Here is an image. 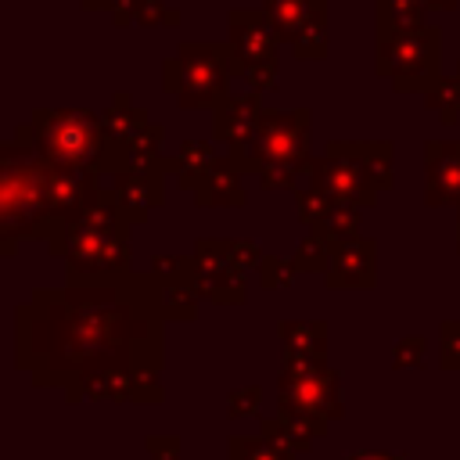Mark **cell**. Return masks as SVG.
Masks as SVG:
<instances>
[{"label": "cell", "instance_id": "24", "mask_svg": "<svg viewBox=\"0 0 460 460\" xmlns=\"http://www.w3.org/2000/svg\"><path fill=\"white\" fill-rule=\"evenodd\" d=\"M226 460H295V453L280 449L266 435H234L226 442Z\"/></svg>", "mask_w": 460, "mask_h": 460}, {"label": "cell", "instance_id": "13", "mask_svg": "<svg viewBox=\"0 0 460 460\" xmlns=\"http://www.w3.org/2000/svg\"><path fill=\"white\" fill-rule=\"evenodd\" d=\"M428 162V205H460V140H431L424 147Z\"/></svg>", "mask_w": 460, "mask_h": 460}, {"label": "cell", "instance_id": "33", "mask_svg": "<svg viewBox=\"0 0 460 460\" xmlns=\"http://www.w3.org/2000/svg\"><path fill=\"white\" fill-rule=\"evenodd\" d=\"M456 248H460V212H456Z\"/></svg>", "mask_w": 460, "mask_h": 460}, {"label": "cell", "instance_id": "3", "mask_svg": "<svg viewBox=\"0 0 460 460\" xmlns=\"http://www.w3.org/2000/svg\"><path fill=\"white\" fill-rule=\"evenodd\" d=\"M133 216L119 205L111 190H101L97 201L65 223L50 241V255L68 262V277H101L129 270V230Z\"/></svg>", "mask_w": 460, "mask_h": 460}, {"label": "cell", "instance_id": "32", "mask_svg": "<svg viewBox=\"0 0 460 460\" xmlns=\"http://www.w3.org/2000/svg\"><path fill=\"white\" fill-rule=\"evenodd\" d=\"M349 460H402V456H395V453H385V449H359V453H352Z\"/></svg>", "mask_w": 460, "mask_h": 460}, {"label": "cell", "instance_id": "29", "mask_svg": "<svg viewBox=\"0 0 460 460\" xmlns=\"http://www.w3.org/2000/svg\"><path fill=\"white\" fill-rule=\"evenodd\" d=\"M259 402H262V388L259 385H244V388H234L226 395V413L230 417H262Z\"/></svg>", "mask_w": 460, "mask_h": 460}, {"label": "cell", "instance_id": "25", "mask_svg": "<svg viewBox=\"0 0 460 460\" xmlns=\"http://www.w3.org/2000/svg\"><path fill=\"white\" fill-rule=\"evenodd\" d=\"M424 97H428V108H435L442 115V122H456V115H460V75L456 79H438Z\"/></svg>", "mask_w": 460, "mask_h": 460}, {"label": "cell", "instance_id": "19", "mask_svg": "<svg viewBox=\"0 0 460 460\" xmlns=\"http://www.w3.org/2000/svg\"><path fill=\"white\" fill-rule=\"evenodd\" d=\"M212 162H216L212 144H205V140H187V144H180V151L169 158V169L176 172V183H180L183 190H194V187L205 180V172L212 169Z\"/></svg>", "mask_w": 460, "mask_h": 460}, {"label": "cell", "instance_id": "17", "mask_svg": "<svg viewBox=\"0 0 460 460\" xmlns=\"http://www.w3.org/2000/svg\"><path fill=\"white\" fill-rule=\"evenodd\" d=\"M259 119H262L259 93L226 97V101L216 108V140H226V144H230V151L244 147V140L255 133Z\"/></svg>", "mask_w": 460, "mask_h": 460}, {"label": "cell", "instance_id": "12", "mask_svg": "<svg viewBox=\"0 0 460 460\" xmlns=\"http://www.w3.org/2000/svg\"><path fill=\"white\" fill-rule=\"evenodd\" d=\"M323 280L334 291H345V288L367 291V288H374L377 284V244L367 241V237L334 244V255H331V266H327Z\"/></svg>", "mask_w": 460, "mask_h": 460}, {"label": "cell", "instance_id": "30", "mask_svg": "<svg viewBox=\"0 0 460 460\" xmlns=\"http://www.w3.org/2000/svg\"><path fill=\"white\" fill-rule=\"evenodd\" d=\"M144 449L151 460H180V438L176 435H147Z\"/></svg>", "mask_w": 460, "mask_h": 460}, {"label": "cell", "instance_id": "28", "mask_svg": "<svg viewBox=\"0 0 460 460\" xmlns=\"http://www.w3.org/2000/svg\"><path fill=\"white\" fill-rule=\"evenodd\" d=\"M438 363L446 370H460V320H446L438 327Z\"/></svg>", "mask_w": 460, "mask_h": 460}, {"label": "cell", "instance_id": "4", "mask_svg": "<svg viewBox=\"0 0 460 460\" xmlns=\"http://www.w3.org/2000/svg\"><path fill=\"white\" fill-rule=\"evenodd\" d=\"M230 158L244 172H259L266 190L295 187V176L309 162V111H262L255 133Z\"/></svg>", "mask_w": 460, "mask_h": 460}, {"label": "cell", "instance_id": "14", "mask_svg": "<svg viewBox=\"0 0 460 460\" xmlns=\"http://www.w3.org/2000/svg\"><path fill=\"white\" fill-rule=\"evenodd\" d=\"M284 367H327V323L323 320H280L277 323Z\"/></svg>", "mask_w": 460, "mask_h": 460}, {"label": "cell", "instance_id": "9", "mask_svg": "<svg viewBox=\"0 0 460 460\" xmlns=\"http://www.w3.org/2000/svg\"><path fill=\"white\" fill-rule=\"evenodd\" d=\"M338 385L331 367H284L277 374V413H305L331 424L345 413Z\"/></svg>", "mask_w": 460, "mask_h": 460}, {"label": "cell", "instance_id": "5", "mask_svg": "<svg viewBox=\"0 0 460 460\" xmlns=\"http://www.w3.org/2000/svg\"><path fill=\"white\" fill-rule=\"evenodd\" d=\"M305 180L313 190L349 201V205H377V194L392 187V147L388 144H327L323 158L305 162Z\"/></svg>", "mask_w": 460, "mask_h": 460}, {"label": "cell", "instance_id": "20", "mask_svg": "<svg viewBox=\"0 0 460 460\" xmlns=\"http://www.w3.org/2000/svg\"><path fill=\"white\" fill-rule=\"evenodd\" d=\"M101 122H104V133H108L111 144H126V140H133L140 129H147V115H144L140 108H133L126 93L115 97V104L101 115Z\"/></svg>", "mask_w": 460, "mask_h": 460}, {"label": "cell", "instance_id": "15", "mask_svg": "<svg viewBox=\"0 0 460 460\" xmlns=\"http://www.w3.org/2000/svg\"><path fill=\"white\" fill-rule=\"evenodd\" d=\"M111 194L119 198V205L133 216V223L140 226L147 219V208L162 205L165 198V176L162 169H119Z\"/></svg>", "mask_w": 460, "mask_h": 460}, {"label": "cell", "instance_id": "27", "mask_svg": "<svg viewBox=\"0 0 460 460\" xmlns=\"http://www.w3.org/2000/svg\"><path fill=\"white\" fill-rule=\"evenodd\" d=\"M295 262L291 259H280V255H262V262H259V280H262V288H288L291 280H295Z\"/></svg>", "mask_w": 460, "mask_h": 460}, {"label": "cell", "instance_id": "10", "mask_svg": "<svg viewBox=\"0 0 460 460\" xmlns=\"http://www.w3.org/2000/svg\"><path fill=\"white\" fill-rule=\"evenodd\" d=\"M190 280L198 288L201 298L216 302V305H241L244 302V270L234 262L230 244L205 237L194 244L190 255Z\"/></svg>", "mask_w": 460, "mask_h": 460}, {"label": "cell", "instance_id": "21", "mask_svg": "<svg viewBox=\"0 0 460 460\" xmlns=\"http://www.w3.org/2000/svg\"><path fill=\"white\" fill-rule=\"evenodd\" d=\"M198 288L194 280H169V284H158V305H162V316L165 320H194L198 313Z\"/></svg>", "mask_w": 460, "mask_h": 460}, {"label": "cell", "instance_id": "22", "mask_svg": "<svg viewBox=\"0 0 460 460\" xmlns=\"http://www.w3.org/2000/svg\"><path fill=\"white\" fill-rule=\"evenodd\" d=\"M316 234H323L331 244H345V241H356L359 237V205H349V201H334L327 208V216L313 226Z\"/></svg>", "mask_w": 460, "mask_h": 460}, {"label": "cell", "instance_id": "16", "mask_svg": "<svg viewBox=\"0 0 460 460\" xmlns=\"http://www.w3.org/2000/svg\"><path fill=\"white\" fill-rule=\"evenodd\" d=\"M259 435H266L270 442H277L288 453H305L320 435H327V420L305 417V413H273V417H259Z\"/></svg>", "mask_w": 460, "mask_h": 460}, {"label": "cell", "instance_id": "18", "mask_svg": "<svg viewBox=\"0 0 460 460\" xmlns=\"http://www.w3.org/2000/svg\"><path fill=\"white\" fill-rule=\"evenodd\" d=\"M241 165L234 158H216L212 169L205 172V180L194 187V198L198 205L212 208V205H234L241 208L244 205V187H241Z\"/></svg>", "mask_w": 460, "mask_h": 460}, {"label": "cell", "instance_id": "8", "mask_svg": "<svg viewBox=\"0 0 460 460\" xmlns=\"http://www.w3.org/2000/svg\"><path fill=\"white\" fill-rule=\"evenodd\" d=\"M377 68L395 83V90H431L438 83V32H381Z\"/></svg>", "mask_w": 460, "mask_h": 460}, {"label": "cell", "instance_id": "11", "mask_svg": "<svg viewBox=\"0 0 460 460\" xmlns=\"http://www.w3.org/2000/svg\"><path fill=\"white\" fill-rule=\"evenodd\" d=\"M230 58H234V72L244 75L255 90L273 86V72H277L273 36L259 22V14H252V11H237L234 14V47H230Z\"/></svg>", "mask_w": 460, "mask_h": 460}, {"label": "cell", "instance_id": "26", "mask_svg": "<svg viewBox=\"0 0 460 460\" xmlns=\"http://www.w3.org/2000/svg\"><path fill=\"white\" fill-rule=\"evenodd\" d=\"M424 356H428V338H424V334H406V338L395 341L392 367H395V370H413V367L424 363Z\"/></svg>", "mask_w": 460, "mask_h": 460}, {"label": "cell", "instance_id": "7", "mask_svg": "<svg viewBox=\"0 0 460 460\" xmlns=\"http://www.w3.org/2000/svg\"><path fill=\"white\" fill-rule=\"evenodd\" d=\"M234 58L223 47H183L165 61V90L176 93L183 108H219L226 101V79Z\"/></svg>", "mask_w": 460, "mask_h": 460}, {"label": "cell", "instance_id": "6", "mask_svg": "<svg viewBox=\"0 0 460 460\" xmlns=\"http://www.w3.org/2000/svg\"><path fill=\"white\" fill-rule=\"evenodd\" d=\"M32 144L43 151L47 162L61 169H93L108 172L111 165V140L104 133V122L93 111L79 108H40L32 122L25 126Z\"/></svg>", "mask_w": 460, "mask_h": 460}, {"label": "cell", "instance_id": "2", "mask_svg": "<svg viewBox=\"0 0 460 460\" xmlns=\"http://www.w3.org/2000/svg\"><path fill=\"white\" fill-rule=\"evenodd\" d=\"M50 176L54 162L32 144V137L18 133L0 151V252H18L22 241H50L58 223L50 216Z\"/></svg>", "mask_w": 460, "mask_h": 460}, {"label": "cell", "instance_id": "31", "mask_svg": "<svg viewBox=\"0 0 460 460\" xmlns=\"http://www.w3.org/2000/svg\"><path fill=\"white\" fill-rule=\"evenodd\" d=\"M226 244H230V255H234V262H237L241 270H255V266L262 262V255H259V244H255V241L234 237V241H226Z\"/></svg>", "mask_w": 460, "mask_h": 460}, {"label": "cell", "instance_id": "23", "mask_svg": "<svg viewBox=\"0 0 460 460\" xmlns=\"http://www.w3.org/2000/svg\"><path fill=\"white\" fill-rule=\"evenodd\" d=\"M331 255H334V244H331L323 234L309 230V234L298 241V248H295L291 262H295V270H298V273H327Z\"/></svg>", "mask_w": 460, "mask_h": 460}, {"label": "cell", "instance_id": "1", "mask_svg": "<svg viewBox=\"0 0 460 460\" xmlns=\"http://www.w3.org/2000/svg\"><path fill=\"white\" fill-rule=\"evenodd\" d=\"M162 305L151 273L68 277L18 305V367L68 402L162 399Z\"/></svg>", "mask_w": 460, "mask_h": 460}]
</instances>
